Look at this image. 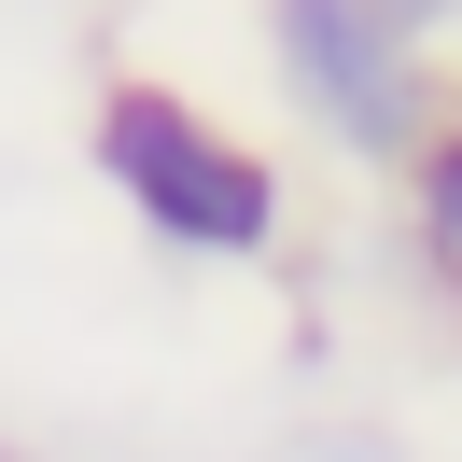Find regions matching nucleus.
<instances>
[{
    "mask_svg": "<svg viewBox=\"0 0 462 462\" xmlns=\"http://www.w3.org/2000/svg\"><path fill=\"white\" fill-rule=\"evenodd\" d=\"M98 169H113L126 210H141L154 238H182V253H266V238H281V182H266V154H238L197 98L126 85L113 113H98Z\"/></svg>",
    "mask_w": 462,
    "mask_h": 462,
    "instance_id": "obj_1",
    "label": "nucleus"
},
{
    "mask_svg": "<svg viewBox=\"0 0 462 462\" xmlns=\"http://www.w3.org/2000/svg\"><path fill=\"white\" fill-rule=\"evenodd\" d=\"M281 70L350 154H406L420 141V85L393 57V14L378 0H281Z\"/></svg>",
    "mask_w": 462,
    "mask_h": 462,
    "instance_id": "obj_2",
    "label": "nucleus"
},
{
    "mask_svg": "<svg viewBox=\"0 0 462 462\" xmlns=\"http://www.w3.org/2000/svg\"><path fill=\"white\" fill-rule=\"evenodd\" d=\"M420 225H434V253L462 266V126H448V141L420 154Z\"/></svg>",
    "mask_w": 462,
    "mask_h": 462,
    "instance_id": "obj_3",
    "label": "nucleus"
}]
</instances>
